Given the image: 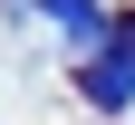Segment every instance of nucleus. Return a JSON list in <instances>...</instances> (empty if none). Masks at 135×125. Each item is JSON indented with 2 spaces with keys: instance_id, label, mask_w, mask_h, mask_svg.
<instances>
[{
  "instance_id": "1",
  "label": "nucleus",
  "mask_w": 135,
  "mask_h": 125,
  "mask_svg": "<svg viewBox=\"0 0 135 125\" xmlns=\"http://www.w3.org/2000/svg\"><path fill=\"white\" fill-rule=\"evenodd\" d=\"M87 96L97 106H106V116H126V106H135V48H97V58H87Z\"/></svg>"
},
{
  "instance_id": "2",
  "label": "nucleus",
  "mask_w": 135,
  "mask_h": 125,
  "mask_svg": "<svg viewBox=\"0 0 135 125\" xmlns=\"http://www.w3.org/2000/svg\"><path fill=\"white\" fill-rule=\"evenodd\" d=\"M39 19L48 29H68V48H77V58H97V48H106V10H97V0H39Z\"/></svg>"
}]
</instances>
